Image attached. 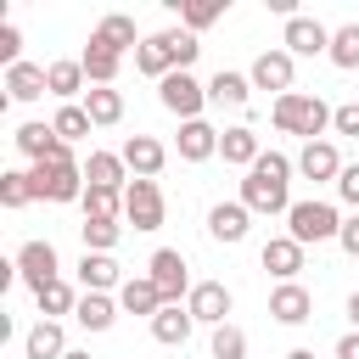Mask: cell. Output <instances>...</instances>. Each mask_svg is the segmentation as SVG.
<instances>
[{"label": "cell", "mask_w": 359, "mask_h": 359, "mask_svg": "<svg viewBox=\"0 0 359 359\" xmlns=\"http://www.w3.org/2000/svg\"><path fill=\"white\" fill-rule=\"evenodd\" d=\"M337 247H342L348 258H359V213H348V219H342V236H337Z\"/></svg>", "instance_id": "44"}, {"label": "cell", "mask_w": 359, "mask_h": 359, "mask_svg": "<svg viewBox=\"0 0 359 359\" xmlns=\"http://www.w3.org/2000/svg\"><path fill=\"white\" fill-rule=\"evenodd\" d=\"M348 325H353V331H359V292H353V297H348Z\"/></svg>", "instance_id": "46"}, {"label": "cell", "mask_w": 359, "mask_h": 359, "mask_svg": "<svg viewBox=\"0 0 359 359\" xmlns=\"http://www.w3.org/2000/svg\"><path fill=\"white\" fill-rule=\"evenodd\" d=\"M247 230H252V213H247V202H241V196H236V202H213V208H208V236H213V241L236 247V241H247Z\"/></svg>", "instance_id": "15"}, {"label": "cell", "mask_w": 359, "mask_h": 359, "mask_svg": "<svg viewBox=\"0 0 359 359\" xmlns=\"http://www.w3.org/2000/svg\"><path fill=\"white\" fill-rule=\"evenodd\" d=\"M118 309H123V314H146V320H157L168 303H163V292L151 286V275H129V280L118 286Z\"/></svg>", "instance_id": "21"}, {"label": "cell", "mask_w": 359, "mask_h": 359, "mask_svg": "<svg viewBox=\"0 0 359 359\" xmlns=\"http://www.w3.org/2000/svg\"><path fill=\"white\" fill-rule=\"evenodd\" d=\"M303 252H309V247H297L292 236H269V241H264V252H258V264L286 286V280H297V275H303Z\"/></svg>", "instance_id": "17"}, {"label": "cell", "mask_w": 359, "mask_h": 359, "mask_svg": "<svg viewBox=\"0 0 359 359\" xmlns=\"http://www.w3.org/2000/svg\"><path fill=\"white\" fill-rule=\"evenodd\" d=\"M11 264H17V280H28L34 292H39V286H50V280H62V258H56V247H50V241H39V236H34V241H22Z\"/></svg>", "instance_id": "9"}, {"label": "cell", "mask_w": 359, "mask_h": 359, "mask_svg": "<svg viewBox=\"0 0 359 359\" xmlns=\"http://www.w3.org/2000/svg\"><path fill=\"white\" fill-rule=\"evenodd\" d=\"M22 359H67V331H62V320H39V325L22 337Z\"/></svg>", "instance_id": "23"}, {"label": "cell", "mask_w": 359, "mask_h": 359, "mask_svg": "<svg viewBox=\"0 0 359 359\" xmlns=\"http://www.w3.org/2000/svg\"><path fill=\"white\" fill-rule=\"evenodd\" d=\"M163 213H168V202H163V185L157 180H129L123 185V219L135 224V230H163Z\"/></svg>", "instance_id": "6"}, {"label": "cell", "mask_w": 359, "mask_h": 359, "mask_svg": "<svg viewBox=\"0 0 359 359\" xmlns=\"http://www.w3.org/2000/svg\"><path fill=\"white\" fill-rule=\"evenodd\" d=\"M331 129H337V135H353V140H359V101H342V107L331 112Z\"/></svg>", "instance_id": "43"}, {"label": "cell", "mask_w": 359, "mask_h": 359, "mask_svg": "<svg viewBox=\"0 0 359 359\" xmlns=\"http://www.w3.org/2000/svg\"><path fill=\"white\" fill-rule=\"evenodd\" d=\"M84 180H90V185H107V191H123V185H129L123 151H90V157H84Z\"/></svg>", "instance_id": "25"}, {"label": "cell", "mask_w": 359, "mask_h": 359, "mask_svg": "<svg viewBox=\"0 0 359 359\" xmlns=\"http://www.w3.org/2000/svg\"><path fill=\"white\" fill-rule=\"evenodd\" d=\"M219 135H224V129H213L208 118H191V123H180V140H174L180 163H208V157H219Z\"/></svg>", "instance_id": "16"}, {"label": "cell", "mask_w": 359, "mask_h": 359, "mask_svg": "<svg viewBox=\"0 0 359 359\" xmlns=\"http://www.w3.org/2000/svg\"><path fill=\"white\" fill-rule=\"evenodd\" d=\"M331 62H337L342 73H353V67H359V22L331 28Z\"/></svg>", "instance_id": "38"}, {"label": "cell", "mask_w": 359, "mask_h": 359, "mask_svg": "<svg viewBox=\"0 0 359 359\" xmlns=\"http://www.w3.org/2000/svg\"><path fill=\"white\" fill-rule=\"evenodd\" d=\"M331 112H337V107H325L320 95H309V90H292V95H280V101L269 107V123H275L280 135H297V140L309 146V140H325V129H331Z\"/></svg>", "instance_id": "2"}, {"label": "cell", "mask_w": 359, "mask_h": 359, "mask_svg": "<svg viewBox=\"0 0 359 359\" xmlns=\"http://www.w3.org/2000/svg\"><path fill=\"white\" fill-rule=\"evenodd\" d=\"M280 50H292V56H331V28L320 22V17H292L286 28H280Z\"/></svg>", "instance_id": "11"}, {"label": "cell", "mask_w": 359, "mask_h": 359, "mask_svg": "<svg viewBox=\"0 0 359 359\" xmlns=\"http://www.w3.org/2000/svg\"><path fill=\"white\" fill-rule=\"evenodd\" d=\"M219 157H224L230 168H252V163L264 157V146H258V129H252V123H230V129L219 135Z\"/></svg>", "instance_id": "20"}, {"label": "cell", "mask_w": 359, "mask_h": 359, "mask_svg": "<svg viewBox=\"0 0 359 359\" xmlns=\"http://www.w3.org/2000/svg\"><path fill=\"white\" fill-rule=\"evenodd\" d=\"M123 163H129V180H157L163 163H168V146L157 135H129L123 140Z\"/></svg>", "instance_id": "13"}, {"label": "cell", "mask_w": 359, "mask_h": 359, "mask_svg": "<svg viewBox=\"0 0 359 359\" xmlns=\"http://www.w3.org/2000/svg\"><path fill=\"white\" fill-rule=\"evenodd\" d=\"M168 34V50H174V73H191V62L202 56V39L191 28H163Z\"/></svg>", "instance_id": "40"}, {"label": "cell", "mask_w": 359, "mask_h": 359, "mask_svg": "<svg viewBox=\"0 0 359 359\" xmlns=\"http://www.w3.org/2000/svg\"><path fill=\"white\" fill-rule=\"evenodd\" d=\"M140 28H135V17H123V11H107L95 28H90V45H101V50H112V56H129V50H140Z\"/></svg>", "instance_id": "12"}, {"label": "cell", "mask_w": 359, "mask_h": 359, "mask_svg": "<svg viewBox=\"0 0 359 359\" xmlns=\"http://www.w3.org/2000/svg\"><path fill=\"white\" fill-rule=\"evenodd\" d=\"M84 112H90L95 129H112V123L123 118V90H112V84H107V90H90V95H84Z\"/></svg>", "instance_id": "33"}, {"label": "cell", "mask_w": 359, "mask_h": 359, "mask_svg": "<svg viewBox=\"0 0 359 359\" xmlns=\"http://www.w3.org/2000/svg\"><path fill=\"white\" fill-rule=\"evenodd\" d=\"M84 219H123V191H107V185H84Z\"/></svg>", "instance_id": "35"}, {"label": "cell", "mask_w": 359, "mask_h": 359, "mask_svg": "<svg viewBox=\"0 0 359 359\" xmlns=\"http://www.w3.org/2000/svg\"><path fill=\"white\" fill-rule=\"evenodd\" d=\"M342 168H348V163H342L337 140H309V146L297 151V174H303V180H314V185H320V180H331V185H337V180H342Z\"/></svg>", "instance_id": "14"}, {"label": "cell", "mask_w": 359, "mask_h": 359, "mask_svg": "<svg viewBox=\"0 0 359 359\" xmlns=\"http://www.w3.org/2000/svg\"><path fill=\"white\" fill-rule=\"evenodd\" d=\"M0 62H6V67L22 62V34H17V22H0Z\"/></svg>", "instance_id": "41"}, {"label": "cell", "mask_w": 359, "mask_h": 359, "mask_svg": "<svg viewBox=\"0 0 359 359\" xmlns=\"http://www.w3.org/2000/svg\"><path fill=\"white\" fill-rule=\"evenodd\" d=\"M146 275H151V286L163 292V303H185L191 297V264H185V252L180 247H157L151 258H146Z\"/></svg>", "instance_id": "5"}, {"label": "cell", "mask_w": 359, "mask_h": 359, "mask_svg": "<svg viewBox=\"0 0 359 359\" xmlns=\"http://www.w3.org/2000/svg\"><path fill=\"white\" fill-rule=\"evenodd\" d=\"M337 196H342V208H348V213H359V163H348V168H342Z\"/></svg>", "instance_id": "42"}, {"label": "cell", "mask_w": 359, "mask_h": 359, "mask_svg": "<svg viewBox=\"0 0 359 359\" xmlns=\"http://www.w3.org/2000/svg\"><path fill=\"white\" fill-rule=\"evenodd\" d=\"M28 180H34V196L39 202H84V163L67 151V157H56V163H34L28 168Z\"/></svg>", "instance_id": "4"}, {"label": "cell", "mask_w": 359, "mask_h": 359, "mask_svg": "<svg viewBox=\"0 0 359 359\" xmlns=\"http://www.w3.org/2000/svg\"><path fill=\"white\" fill-rule=\"evenodd\" d=\"M337 359H359V331H348V337L337 342Z\"/></svg>", "instance_id": "45"}, {"label": "cell", "mask_w": 359, "mask_h": 359, "mask_svg": "<svg viewBox=\"0 0 359 359\" xmlns=\"http://www.w3.org/2000/svg\"><path fill=\"white\" fill-rule=\"evenodd\" d=\"M157 101H163L180 123H191V118H202V107H208V84H202L196 73H168V79L157 84Z\"/></svg>", "instance_id": "7"}, {"label": "cell", "mask_w": 359, "mask_h": 359, "mask_svg": "<svg viewBox=\"0 0 359 359\" xmlns=\"http://www.w3.org/2000/svg\"><path fill=\"white\" fill-rule=\"evenodd\" d=\"M28 202H39L28 168H6V174H0V208H28Z\"/></svg>", "instance_id": "37"}, {"label": "cell", "mask_w": 359, "mask_h": 359, "mask_svg": "<svg viewBox=\"0 0 359 359\" xmlns=\"http://www.w3.org/2000/svg\"><path fill=\"white\" fill-rule=\"evenodd\" d=\"M342 219H348V213H337V202L303 196V202H292V213H286V236H292L297 247H314V241H337V236H342Z\"/></svg>", "instance_id": "3"}, {"label": "cell", "mask_w": 359, "mask_h": 359, "mask_svg": "<svg viewBox=\"0 0 359 359\" xmlns=\"http://www.w3.org/2000/svg\"><path fill=\"white\" fill-rule=\"evenodd\" d=\"M168 6L180 11V28H191V34H202L224 17V0H168Z\"/></svg>", "instance_id": "32"}, {"label": "cell", "mask_w": 359, "mask_h": 359, "mask_svg": "<svg viewBox=\"0 0 359 359\" xmlns=\"http://www.w3.org/2000/svg\"><path fill=\"white\" fill-rule=\"evenodd\" d=\"M208 353L213 359H247V331L230 320V325H219L213 337H208Z\"/></svg>", "instance_id": "39"}, {"label": "cell", "mask_w": 359, "mask_h": 359, "mask_svg": "<svg viewBox=\"0 0 359 359\" xmlns=\"http://www.w3.org/2000/svg\"><path fill=\"white\" fill-rule=\"evenodd\" d=\"M50 129L67 140V146H79V140H90V112H84V101H73V107H56V118H50Z\"/></svg>", "instance_id": "34"}, {"label": "cell", "mask_w": 359, "mask_h": 359, "mask_svg": "<svg viewBox=\"0 0 359 359\" xmlns=\"http://www.w3.org/2000/svg\"><path fill=\"white\" fill-rule=\"evenodd\" d=\"M6 95H11V101H39V95H50L45 67H39V62H17V67H6Z\"/></svg>", "instance_id": "26"}, {"label": "cell", "mask_w": 359, "mask_h": 359, "mask_svg": "<svg viewBox=\"0 0 359 359\" xmlns=\"http://www.w3.org/2000/svg\"><path fill=\"white\" fill-rule=\"evenodd\" d=\"M67 359H90V353H79V348H67Z\"/></svg>", "instance_id": "48"}, {"label": "cell", "mask_w": 359, "mask_h": 359, "mask_svg": "<svg viewBox=\"0 0 359 359\" xmlns=\"http://www.w3.org/2000/svg\"><path fill=\"white\" fill-rule=\"evenodd\" d=\"M135 73H146V79H168L174 73V50H168V34H146L140 39V50H135Z\"/></svg>", "instance_id": "24"}, {"label": "cell", "mask_w": 359, "mask_h": 359, "mask_svg": "<svg viewBox=\"0 0 359 359\" xmlns=\"http://www.w3.org/2000/svg\"><path fill=\"white\" fill-rule=\"evenodd\" d=\"M79 297H84V292H79L73 280H50V286H39V292H34L39 320H62V314H73V309H79Z\"/></svg>", "instance_id": "29"}, {"label": "cell", "mask_w": 359, "mask_h": 359, "mask_svg": "<svg viewBox=\"0 0 359 359\" xmlns=\"http://www.w3.org/2000/svg\"><path fill=\"white\" fill-rule=\"evenodd\" d=\"M185 309H191V320L196 325H230V309H236V297H230V286L224 280H196L191 286V297H185Z\"/></svg>", "instance_id": "10"}, {"label": "cell", "mask_w": 359, "mask_h": 359, "mask_svg": "<svg viewBox=\"0 0 359 359\" xmlns=\"http://www.w3.org/2000/svg\"><path fill=\"white\" fill-rule=\"evenodd\" d=\"M286 359H314V348H292V353H286Z\"/></svg>", "instance_id": "47"}, {"label": "cell", "mask_w": 359, "mask_h": 359, "mask_svg": "<svg viewBox=\"0 0 359 359\" xmlns=\"http://www.w3.org/2000/svg\"><path fill=\"white\" fill-rule=\"evenodd\" d=\"M84 79H90V90H107V84H118V67H123V56H112V50H101V45H84Z\"/></svg>", "instance_id": "31"}, {"label": "cell", "mask_w": 359, "mask_h": 359, "mask_svg": "<svg viewBox=\"0 0 359 359\" xmlns=\"http://www.w3.org/2000/svg\"><path fill=\"white\" fill-rule=\"evenodd\" d=\"M79 236H84V252H112V247L123 241V224H118V219H84Z\"/></svg>", "instance_id": "36"}, {"label": "cell", "mask_w": 359, "mask_h": 359, "mask_svg": "<svg viewBox=\"0 0 359 359\" xmlns=\"http://www.w3.org/2000/svg\"><path fill=\"white\" fill-rule=\"evenodd\" d=\"M45 84H50V95L62 101V107H73V95H90L84 84V62L79 56H62V62H45Z\"/></svg>", "instance_id": "19"}, {"label": "cell", "mask_w": 359, "mask_h": 359, "mask_svg": "<svg viewBox=\"0 0 359 359\" xmlns=\"http://www.w3.org/2000/svg\"><path fill=\"white\" fill-rule=\"evenodd\" d=\"M208 101H219V107H247V101H252V79L236 73V67H219V73L208 79Z\"/></svg>", "instance_id": "27"}, {"label": "cell", "mask_w": 359, "mask_h": 359, "mask_svg": "<svg viewBox=\"0 0 359 359\" xmlns=\"http://www.w3.org/2000/svg\"><path fill=\"white\" fill-rule=\"evenodd\" d=\"M292 174H297V157L264 151V157L247 168V180H241L247 213H292Z\"/></svg>", "instance_id": "1"}, {"label": "cell", "mask_w": 359, "mask_h": 359, "mask_svg": "<svg viewBox=\"0 0 359 359\" xmlns=\"http://www.w3.org/2000/svg\"><path fill=\"white\" fill-rule=\"evenodd\" d=\"M73 269H79V286H84V292H112V286H123V269H118L112 252H84Z\"/></svg>", "instance_id": "22"}, {"label": "cell", "mask_w": 359, "mask_h": 359, "mask_svg": "<svg viewBox=\"0 0 359 359\" xmlns=\"http://www.w3.org/2000/svg\"><path fill=\"white\" fill-rule=\"evenodd\" d=\"M196 331V320H191V309L185 303H168L157 320H151V337L163 342V348H185V337Z\"/></svg>", "instance_id": "28"}, {"label": "cell", "mask_w": 359, "mask_h": 359, "mask_svg": "<svg viewBox=\"0 0 359 359\" xmlns=\"http://www.w3.org/2000/svg\"><path fill=\"white\" fill-rule=\"evenodd\" d=\"M247 79H252V90H275V101L280 95H292V79H297V56L292 50H258L252 56V67H247Z\"/></svg>", "instance_id": "8"}, {"label": "cell", "mask_w": 359, "mask_h": 359, "mask_svg": "<svg viewBox=\"0 0 359 359\" xmlns=\"http://www.w3.org/2000/svg\"><path fill=\"white\" fill-rule=\"evenodd\" d=\"M269 314H275L280 325H303V320H314V297H309V286H303V280L275 286V292H269Z\"/></svg>", "instance_id": "18"}, {"label": "cell", "mask_w": 359, "mask_h": 359, "mask_svg": "<svg viewBox=\"0 0 359 359\" xmlns=\"http://www.w3.org/2000/svg\"><path fill=\"white\" fill-rule=\"evenodd\" d=\"M73 320H79L84 331H112V320H118V303H112L107 292H84V297H79V309H73Z\"/></svg>", "instance_id": "30"}]
</instances>
